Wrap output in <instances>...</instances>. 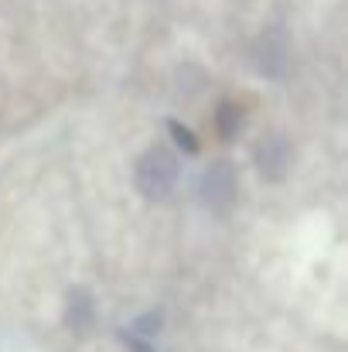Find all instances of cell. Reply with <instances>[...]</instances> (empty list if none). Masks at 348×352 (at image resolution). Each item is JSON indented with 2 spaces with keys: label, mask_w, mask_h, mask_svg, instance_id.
I'll return each instance as SVG.
<instances>
[{
  "label": "cell",
  "mask_w": 348,
  "mask_h": 352,
  "mask_svg": "<svg viewBox=\"0 0 348 352\" xmlns=\"http://www.w3.org/2000/svg\"><path fill=\"white\" fill-rule=\"evenodd\" d=\"M133 178H137V188H140L143 199L164 202L174 192V185H178V157L171 154V147L157 144L137 161V175Z\"/></svg>",
  "instance_id": "obj_1"
},
{
  "label": "cell",
  "mask_w": 348,
  "mask_h": 352,
  "mask_svg": "<svg viewBox=\"0 0 348 352\" xmlns=\"http://www.w3.org/2000/svg\"><path fill=\"white\" fill-rule=\"evenodd\" d=\"M96 318V305H93V294L86 287H72L69 291V301H65V322L72 332H86Z\"/></svg>",
  "instance_id": "obj_5"
},
{
  "label": "cell",
  "mask_w": 348,
  "mask_h": 352,
  "mask_svg": "<svg viewBox=\"0 0 348 352\" xmlns=\"http://www.w3.org/2000/svg\"><path fill=\"white\" fill-rule=\"evenodd\" d=\"M119 339L126 342V349L130 352H154L150 349V342H147V339H140L137 332H133V336H130V332H119Z\"/></svg>",
  "instance_id": "obj_9"
},
{
  "label": "cell",
  "mask_w": 348,
  "mask_h": 352,
  "mask_svg": "<svg viewBox=\"0 0 348 352\" xmlns=\"http://www.w3.org/2000/svg\"><path fill=\"white\" fill-rule=\"evenodd\" d=\"M235 192H239V185H235V171H232L229 161H216V164L205 168V175H202V202L209 209L229 212L232 202H235Z\"/></svg>",
  "instance_id": "obj_2"
},
{
  "label": "cell",
  "mask_w": 348,
  "mask_h": 352,
  "mask_svg": "<svg viewBox=\"0 0 348 352\" xmlns=\"http://www.w3.org/2000/svg\"><path fill=\"white\" fill-rule=\"evenodd\" d=\"M290 140L283 133H266L259 144H256V164L263 171L266 182H283L287 168H290Z\"/></svg>",
  "instance_id": "obj_3"
},
{
  "label": "cell",
  "mask_w": 348,
  "mask_h": 352,
  "mask_svg": "<svg viewBox=\"0 0 348 352\" xmlns=\"http://www.w3.org/2000/svg\"><path fill=\"white\" fill-rule=\"evenodd\" d=\"M157 329H161V315H157V311L140 315V318L133 322V332H137V336H150V332H157Z\"/></svg>",
  "instance_id": "obj_8"
},
{
  "label": "cell",
  "mask_w": 348,
  "mask_h": 352,
  "mask_svg": "<svg viewBox=\"0 0 348 352\" xmlns=\"http://www.w3.org/2000/svg\"><path fill=\"white\" fill-rule=\"evenodd\" d=\"M167 130H171V137H174V144L185 151V154H198V140L192 137V130H185L178 120H167Z\"/></svg>",
  "instance_id": "obj_7"
},
{
  "label": "cell",
  "mask_w": 348,
  "mask_h": 352,
  "mask_svg": "<svg viewBox=\"0 0 348 352\" xmlns=\"http://www.w3.org/2000/svg\"><path fill=\"white\" fill-rule=\"evenodd\" d=\"M239 123H242V110L235 103H222L219 113H216V126H219V137L222 140H232L239 133Z\"/></svg>",
  "instance_id": "obj_6"
},
{
  "label": "cell",
  "mask_w": 348,
  "mask_h": 352,
  "mask_svg": "<svg viewBox=\"0 0 348 352\" xmlns=\"http://www.w3.org/2000/svg\"><path fill=\"white\" fill-rule=\"evenodd\" d=\"M287 34L280 28H270L259 41H256V69L259 76L270 79H283L287 76Z\"/></svg>",
  "instance_id": "obj_4"
}]
</instances>
